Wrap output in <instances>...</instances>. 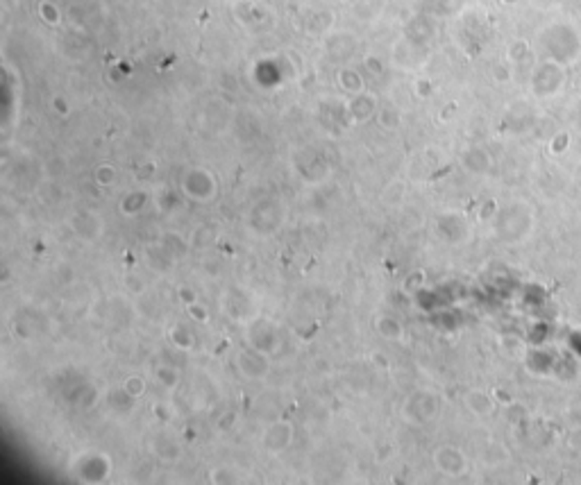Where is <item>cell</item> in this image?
Here are the masks:
<instances>
[{
	"instance_id": "6da1fadb",
	"label": "cell",
	"mask_w": 581,
	"mask_h": 485,
	"mask_svg": "<svg viewBox=\"0 0 581 485\" xmlns=\"http://www.w3.org/2000/svg\"><path fill=\"white\" fill-rule=\"evenodd\" d=\"M379 334H384L386 338H402V324L400 322H395V320H391V318H384L379 322Z\"/></svg>"
},
{
	"instance_id": "7a4b0ae2",
	"label": "cell",
	"mask_w": 581,
	"mask_h": 485,
	"mask_svg": "<svg viewBox=\"0 0 581 485\" xmlns=\"http://www.w3.org/2000/svg\"><path fill=\"white\" fill-rule=\"evenodd\" d=\"M125 390L132 392V395H141V392L146 390V386H143V381H141L139 376H132V379L125 381Z\"/></svg>"
}]
</instances>
